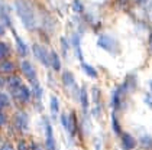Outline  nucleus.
<instances>
[{
    "label": "nucleus",
    "instance_id": "15",
    "mask_svg": "<svg viewBox=\"0 0 152 150\" xmlns=\"http://www.w3.org/2000/svg\"><path fill=\"white\" fill-rule=\"evenodd\" d=\"M80 103H81L83 110L87 111V107H88V94H87V90L84 87L80 90Z\"/></svg>",
    "mask_w": 152,
    "mask_h": 150
},
{
    "label": "nucleus",
    "instance_id": "1",
    "mask_svg": "<svg viewBox=\"0 0 152 150\" xmlns=\"http://www.w3.org/2000/svg\"><path fill=\"white\" fill-rule=\"evenodd\" d=\"M15 7L16 12L20 17V20L23 23V26L26 29H35L36 28V17L32 6L29 4V1L26 0H16L15 1Z\"/></svg>",
    "mask_w": 152,
    "mask_h": 150
},
{
    "label": "nucleus",
    "instance_id": "29",
    "mask_svg": "<svg viewBox=\"0 0 152 150\" xmlns=\"http://www.w3.org/2000/svg\"><path fill=\"white\" fill-rule=\"evenodd\" d=\"M0 150H13V147H12L10 143H3L1 147H0Z\"/></svg>",
    "mask_w": 152,
    "mask_h": 150
},
{
    "label": "nucleus",
    "instance_id": "13",
    "mask_svg": "<svg viewBox=\"0 0 152 150\" xmlns=\"http://www.w3.org/2000/svg\"><path fill=\"white\" fill-rule=\"evenodd\" d=\"M49 61H51V68L54 71H59L61 69V59H59L58 54L55 51L49 52Z\"/></svg>",
    "mask_w": 152,
    "mask_h": 150
},
{
    "label": "nucleus",
    "instance_id": "9",
    "mask_svg": "<svg viewBox=\"0 0 152 150\" xmlns=\"http://www.w3.org/2000/svg\"><path fill=\"white\" fill-rule=\"evenodd\" d=\"M122 100H123V85L113 90V94H112V107H113L115 110L120 108Z\"/></svg>",
    "mask_w": 152,
    "mask_h": 150
},
{
    "label": "nucleus",
    "instance_id": "6",
    "mask_svg": "<svg viewBox=\"0 0 152 150\" xmlns=\"http://www.w3.org/2000/svg\"><path fill=\"white\" fill-rule=\"evenodd\" d=\"M13 121H15V126L18 127L19 130H26V128H28V124H29V118H28L26 113H23V111H18V113L15 114Z\"/></svg>",
    "mask_w": 152,
    "mask_h": 150
},
{
    "label": "nucleus",
    "instance_id": "24",
    "mask_svg": "<svg viewBox=\"0 0 152 150\" xmlns=\"http://www.w3.org/2000/svg\"><path fill=\"white\" fill-rule=\"evenodd\" d=\"M9 55V48L4 42H0V61H3L4 58Z\"/></svg>",
    "mask_w": 152,
    "mask_h": 150
},
{
    "label": "nucleus",
    "instance_id": "21",
    "mask_svg": "<svg viewBox=\"0 0 152 150\" xmlns=\"http://www.w3.org/2000/svg\"><path fill=\"white\" fill-rule=\"evenodd\" d=\"M140 144H142V147L143 149H152V137L149 136H143V137L140 138Z\"/></svg>",
    "mask_w": 152,
    "mask_h": 150
},
{
    "label": "nucleus",
    "instance_id": "32",
    "mask_svg": "<svg viewBox=\"0 0 152 150\" xmlns=\"http://www.w3.org/2000/svg\"><path fill=\"white\" fill-rule=\"evenodd\" d=\"M146 1H148V0H136V3H138L139 6H143V4H145Z\"/></svg>",
    "mask_w": 152,
    "mask_h": 150
},
{
    "label": "nucleus",
    "instance_id": "10",
    "mask_svg": "<svg viewBox=\"0 0 152 150\" xmlns=\"http://www.w3.org/2000/svg\"><path fill=\"white\" fill-rule=\"evenodd\" d=\"M13 38H15V42H16V46H18V51H19V54L22 55V57H26L28 55V52H29V49H28V46L26 43L23 42V39L22 38H19V35L16 33V30H13Z\"/></svg>",
    "mask_w": 152,
    "mask_h": 150
},
{
    "label": "nucleus",
    "instance_id": "20",
    "mask_svg": "<svg viewBox=\"0 0 152 150\" xmlns=\"http://www.w3.org/2000/svg\"><path fill=\"white\" fill-rule=\"evenodd\" d=\"M112 128H113V131H115L116 134H122L120 124H119V121H117V118H116V115H115V113L112 114Z\"/></svg>",
    "mask_w": 152,
    "mask_h": 150
},
{
    "label": "nucleus",
    "instance_id": "31",
    "mask_svg": "<svg viewBox=\"0 0 152 150\" xmlns=\"http://www.w3.org/2000/svg\"><path fill=\"white\" fill-rule=\"evenodd\" d=\"M3 124H6V115L0 113V126H3Z\"/></svg>",
    "mask_w": 152,
    "mask_h": 150
},
{
    "label": "nucleus",
    "instance_id": "16",
    "mask_svg": "<svg viewBox=\"0 0 152 150\" xmlns=\"http://www.w3.org/2000/svg\"><path fill=\"white\" fill-rule=\"evenodd\" d=\"M72 45H74V49H75V54H77V58L83 62V52H81V45H80V39L77 35L72 36Z\"/></svg>",
    "mask_w": 152,
    "mask_h": 150
},
{
    "label": "nucleus",
    "instance_id": "36",
    "mask_svg": "<svg viewBox=\"0 0 152 150\" xmlns=\"http://www.w3.org/2000/svg\"><path fill=\"white\" fill-rule=\"evenodd\" d=\"M0 88H1V81H0Z\"/></svg>",
    "mask_w": 152,
    "mask_h": 150
},
{
    "label": "nucleus",
    "instance_id": "18",
    "mask_svg": "<svg viewBox=\"0 0 152 150\" xmlns=\"http://www.w3.org/2000/svg\"><path fill=\"white\" fill-rule=\"evenodd\" d=\"M13 62L12 61H7V59H4V61H0V71L1 72H10L13 71Z\"/></svg>",
    "mask_w": 152,
    "mask_h": 150
},
{
    "label": "nucleus",
    "instance_id": "3",
    "mask_svg": "<svg viewBox=\"0 0 152 150\" xmlns=\"http://www.w3.org/2000/svg\"><path fill=\"white\" fill-rule=\"evenodd\" d=\"M32 52H34L35 58L39 61V62H41V64H44L45 67H51L49 52H48V51L42 45H39V43H34V45H32Z\"/></svg>",
    "mask_w": 152,
    "mask_h": 150
},
{
    "label": "nucleus",
    "instance_id": "4",
    "mask_svg": "<svg viewBox=\"0 0 152 150\" xmlns=\"http://www.w3.org/2000/svg\"><path fill=\"white\" fill-rule=\"evenodd\" d=\"M20 69H22L23 75L29 80L31 84L38 82V74H36V69H35V67L29 62V61H23V62L20 64Z\"/></svg>",
    "mask_w": 152,
    "mask_h": 150
},
{
    "label": "nucleus",
    "instance_id": "12",
    "mask_svg": "<svg viewBox=\"0 0 152 150\" xmlns=\"http://www.w3.org/2000/svg\"><path fill=\"white\" fill-rule=\"evenodd\" d=\"M122 144H123V149L125 150H132L136 146V140L132 137L129 133H123L122 134Z\"/></svg>",
    "mask_w": 152,
    "mask_h": 150
},
{
    "label": "nucleus",
    "instance_id": "2",
    "mask_svg": "<svg viewBox=\"0 0 152 150\" xmlns=\"http://www.w3.org/2000/svg\"><path fill=\"white\" fill-rule=\"evenodd\" d=\"M97 46L104 49L106 52H110V54H117L119 52V43L109 35H100L99 39H97Z\"/></svg>",
    "mask_w": 152,
    "mask_h": 150
},
{
    "label": "nucleus",
    "instance_id": "8",
    "mask_svg": "<svg viewBox=\"0 0 152 150\" xmlns=\"http://www.w3.org/2000/svg\"><path fill=\"white\" fill-rule=\"evenodd\" d=\"M12 95L18 100V101H20V103H26V101L29 100V97H31V90H29L26 85H22L20 88H18L16 91H13Z\"/></svg>",
    "mask_w": 152,
    "mask_h": 150
},
{
    "label": "nucleus",
    "instance_id": "5",
    "mask_svg": "<svg viewBox=\"0 0 152 150\" xmlns=\"http://www.w3.org/2000/svg\"><path fill=\"white\" fill-rule=\"evenodd\" d=\"M61 123H62V127L70 133L71 136L75 134V115L74 114H62L61 115Z\"/></svg>",
    "mask_w": 152,
    "mask_h": 150
},
{
    "label": "nucleus",
    "instance_id": "17",
    "mask_svg": "<svg viewBox=\"0 0 152 150\" xmlns=\"http://www.w3.org/2000/svg\"><path fill=\"white\" fill-rule=\"evenodd\" d=\"M62 82H64V85H67V87H71V85H74V75L71 74L70 71H65L64 74H62Z\"/></svg>",
    "mask_w": 152,
    "mask_h": 150
},
{
    "label": "nucleus",
    "instance_id": "27",
    "mask_svg": "<svg viewBox=\"0 0 152 150\" xmlns=\"http://www.w3.org/2000/svg\"><path fill=\"white\" fill-rule=\"evenodd\" d=\"M18 150H29V144H26L25 140H19L18 141Z\"/></svg>",
    "mask_w": 152,
    "mask_h": 150
},
{
    "label": "nucleus",
    "instance_id": "14",
    "mask_svg": "<svg viewBox=\"0 0 152 150\" xmlns=\"http://www.w3.org/2000/svg\"><path fill=\"white\" fill-rule=\"evenodd\" d=\"M81 69L84 71V74L86 75H88L90 78H97V71L94 69V67H91V65H88V64H86L84 61L81 62Z\"/></svg>",
    "mask_w": 152,
    "mask_h": 150
},
{
    "label": "nucleus",
    "instance_id": "33",
    "mask_svg": "<svg viewBox=\"0 0 152 150\" xmlns=\"http://www.w3.org/2000/svg\"><path fill=\"white\" fill-rule=\"evenodd\" d=\"M4 33V32H3V26H1V25H0V36H1V35Z\"/></svg>",
    "mask_w": 152,
    "mask_h": 150
},
{
    "label": "nucleus",
    "instance_id": "37",
    "mask_svg": "<svg viewBox=\"0 0 152 150\" xmlns=\"http://www.w3.org/2000/svg\"><path fill=\"white\" fill-rule=\"evenodd\" d=\"M151 35H152V33H151Z\"/></svg>",
    "mask_w": 152,
    "mask_h": 150
},
{
    "label": "nucleus",
    "instance_id": "30",
    "mask_svg": "<svg viewBox=\"0 0 152 150\" xmlns=\"http://www.w3.org/2000/svg\"><path fill=\"white\" fill-rule=\"evenodd\" d=\"M29 150H42V147L39 144H36V143H31L29 144Z\"/></svg>",
    "mask_w": 152,
    "mask_h": 150
},
{
    "label": "nucleus",
    "instance_id": "19",
    "mask_svg": "<svg viewBox=\"0 0 152 150\" xmlns=\"http://www.w3.org/2000/svg\"><path fill=\"white\" fill-rule=\"evenodd\" d=\"M58 111H59V101L55 95H52V97H51V113L55 115Z\"/></svg>",
    "mask_w": 152,
    "mask_h": 150
},
{
    "label": "nucleus",
    "instance_id": "7",
    "mask_svg": "<svg viewBox=\"0 0 152 150\" xmlns=\"http://www.w3.org/2000/svg\"><path fill=\"white\" fill-rule=\"evenodd\" d=\"M45 147L47 150H55V140H54V133H52V127L51 124L45 121Z\"/></svg>",
    "mask_w": 152,
    "mask_h": 150
},
{
    "label": "nucleus",
    "instance_id": "26",
    "mask_svg": "<svg viewBox=\"0 0 152 150\" xmlns=\"http://www.w3.org/2000/svg\"><path fill=\"white\" fill-rule=\"evenodd\" d=\"M9 97L6 95V94H0V105L4 108V107H7L9 105Z\"/></svg>",
    "mask_w": 152,
    "mask_h": 150
},
{
    "label": "nucleus",
    "instance_id": "11",
    "mask_svg": "<svg viewBox=\"0 0 152 150\" xmlns=\"http://www.w3.org/2000/svg\"><path fill=\"white\" fill-rule=\"evenodd\" d=\"M6 84H7V87H9L10 92L16 91L18 88H20V87L23 85V84H22V81H20V78H19L18 75H10V77H7Z\"/></svg>",
    "mask_w": 152,
    "mask_h": 150
},
{
    "label": "nucleus",
    "instance_id": "23",
    "mask_svg": "<svg viewBox=\"0 0 152 150\" xmlns=\"http://www.w3.org/2000/svg\"><path fill=\"white\" fill-rule=\"evenodd\" d=\"M0 17L4 20V23L7 25V26H12V20H10V16L7 14V12H6V9L4 7H1L0 9Z\"/></svg>",
    "mask_w": 152,
    "mask_h": 150
},
{
    "label": "nucleus",
    "instance_id": "35",
    "mask_svg": "<svg viewBox=\"0 0 152 150\" xmlns=\"http://www.w3.org/2000/svg\"><path fill=\"white\" fill-rule=\"evenodd\" d=\"M1 110H3V107H1V105H0V113H1Z\"/></svg>",
    "mask_w": 152,
    "mask_h": 150
},
{
    "label": "nucleus",
    "instance_id": "34",
    "mask_svg": "<svg viewBox=\"0 0 152 150\" xmlns=\"http://www.w3.org/2000/svg\"><path fill=\"white\" fill-rule=\"evenodd\" d=\"M149 87H151V92H152V80H151V82H149Z\"/></svg>",
    "mask_w": 152,
    "mask_h": 150
},
{
    "label": "nucleus",
    "instance_id": "25",
    "mask_svg": "<svg viewBox=\"0 0 152 150\" xmlns=\"http://www.w3.org/2000/svg\"><path fill=\"white\" fill-rule=\"evenodd\" d=\"M71 6H72V10L75 12V13H80V12H83V3L80 1V0H72Z\"/></svg>",
    "mask_w": 152,
    "mask_h": 150
},
{
    "label": "nucleus",
    "instance_id": "22",
    "mask_svg": "<svg viewBox=\"0 0 152 150\" xmlns=\"http://www.w3.org/2000/svg\"><path fill=\"white\" fill-rule=\"evenodd\" d=\"M32 94L35 95L36 98H41L42 97V87L39 85V82H34L32 84Z\"/></svg>",
    "mask_w": 152,
    "mask_h": 150
},
{
    "label": "nucleus",
    "instance_id": "28",
    "mask_svg": "<svg viewBox=\"0 0 152 150\" xmlns=\"http://www.w3.org/2000/svg\"><path fill=\"white\" fill-rule=\"evenodd\" d=\"M61 46H62V51H64V54H65V57H67V49H68V46H67L65 38H61Z\"/></svg>",
    "mask_w": 152,
    "mask_h": 150
}]
</instances>
